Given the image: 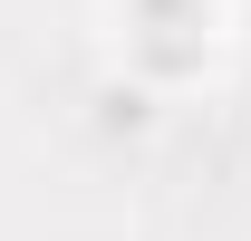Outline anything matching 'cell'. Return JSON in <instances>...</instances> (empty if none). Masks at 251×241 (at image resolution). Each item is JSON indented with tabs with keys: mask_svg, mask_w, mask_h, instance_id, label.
<instances>
[{
	"mask_svg": "<svg viewBox=\"0 0 251 241\" xmlns=\"http://www.w3.org/2000/svg\"><path fill=\"white\" fill-rule=\"evenodd\" d=\"M135 58L155 68V77H184V68H203V20H164V29L135 39Z\"/></svg>",
	"mask_w": 251,
	"mask_h": 241,
	"instance_id": "obj_1",
	"label": "cell"
}]
</instances>
